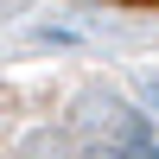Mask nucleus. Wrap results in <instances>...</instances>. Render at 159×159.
I'll return each instance as SVG.
<instances>
[{"instance_id":"f257e3e1","label":"nucleus","mask_w":159,"mask_h":159,"mask_svg":"<svg viewBox=\"0 0 159 159\" xmlns=\"http://www.w3.org/2000/svg\"><path fill=\"white\" fill-rule=\"evenodd\" d=\"M19 159H70V140H64V127H32V134L19 140Z\"/></svg>"}]
</instances>
